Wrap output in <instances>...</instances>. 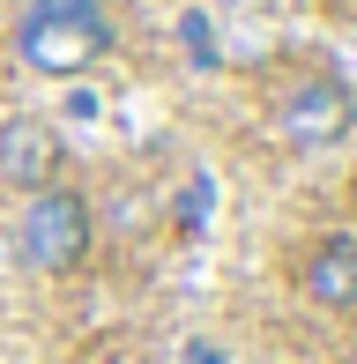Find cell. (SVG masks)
Wrapping results in <instances>:
<instances>
[{
	"label": "cell",
	"instance_id": "cell-1",
	"mask_svg": "<svg viewBox=\"0 0 357 364\" xmlns=\"http://www.w3.org/2000/svg\"><path fill=\"white\" fill-rule=\"evenodd\" d=\"M105 53H112V23H105L97 0H30L23 23H15V60H23L30 75L75 82Z\"/></svg>",
	"mask_w": 357,
	"mask_h": 364
},
{
	"label": "cell",
	"instance_id": "cell-2",
	"mask_svg": "<svg viewBox=\"0 0 357 364\" xmlns=\"http://www.w3.org/2000/svg\"><path fill=\"white\" fill-rule=\"evenodd\" d=\"M90 238H97V216L82 186H45L15 216V260L30 275H75L90 260Z\"/></svg>",
	"mask_w": 357,
	"mask_h": 364
},
{
	"label": "cell",
	"instance_id": "cell-3",
	"mask_svg": "<svg viewBox=\"0 0 357 364\" xmlns=\"http://www.w3.org/2000/svg\"><path fill=\"white\" fill-rule=\"evenodd\" d=\"M357 127V90L343 75H305L275 97V134L290 149H335Z\"/></svg>",
	"mask_w": 357,
	"mask_h": 364
},
{
	"label": "cell",
	"instance_id": "cell-4",
	"mask_svg": "<svg viewBox=\"0 0 357 364\" xmlns=\"http://www.w3.org/2000/svg\"><path fill=\"white\" fill-rule=\"evenodd\" d=\"M60 171H68V141H60V127L45 119H0V186L8 193H45L60 186Z\"/></svg>",
	"mask_w": 357,
	"mask_h": 364
},
{
	"label": "cell",
	"instance_id": "cell-5",
	"mask_svg": "<svg viewBox=\"0 0 357 364\" xmlns=\"http://www.w3.org/2000/svg\"><path fill=\"white\" fill-rule=\"evenodd\" d=\"M305 297H313L320 312H357V238L350 230H335V238H320L313 253H305Z\"/></svg>",
	"mask_w": 357,
	"mask_h": 364
},
{
	"label": "cell",
	"instance_id": "cell-6",
	"mask_svg": "<svg viewBox=\"0 0 357 364\" xmlns=\"http://www.w3.org/2000/svg\"><path fill=\"white\" fill-rule=\"evenodd\" d=\"M178 45H186L193 60H216V53H208V23H201V15H186V23H178Z\"/></svg>",
	"mask_w": 357,
	"mask_h": 364
}]
</instances>
